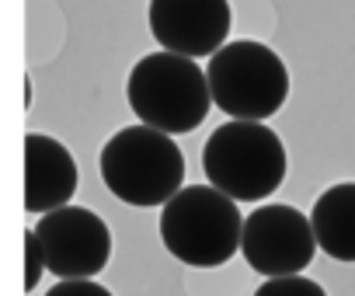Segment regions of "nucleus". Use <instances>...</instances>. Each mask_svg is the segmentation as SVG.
<instances>
[{"label": "nucleus", "instance_id": "7", "mask_svg": "<svg viewBox=\"0 0 355 296\" xmlns=\"http://www.w3.org/2000/svg\"><path fill=\"white\" fill-rule=\"evenodd\" d=\"M35 237L42 244L46 268L56 279H94L112 258L108 223L84 206H63L39 216Z\"/></svg>", "mask_w": 355, "mask_h": 296}, {"label": "nucleus", "instance_id": "3", "mask_svg": "<svg viewBox=\"0 0 355 296\" xmlns=\"http://www.w3.org/2000/svg\"><path fill=\"white\" fill-rule=\"evenodd\" d=\"M286 146L261 122L230 119L202 146V171L213 189L234 202H258L286 182Z\"/></svg>", "mask_w": 355, "mask_h": 296}, {"label": "nucleus", "instance_id": "11", "mask_svg": "<svg viewBox=\"0 0 355 296\" xmlns=\"http://www.w3.org/2000/svg\"><path fill=\"white\" fill-rule=\"evenodd\" d=\"M254 296H327L320 282L303 279V275H279V279H265Z\"/></svg>", "mask_w": 355, "mask_h": 296}, {"label": "nucleus", "instance_id": "8", "mask_svg": "<svg viewBox=\"0 0 355 296\" xmlns=\"http://www.w3.org/2000/svg\"><path fill=\"white\" fill-rule=\"evenodd\" d=\"M230 0H150V32L167 53L216 56L230 35Z\"/></svg>", "mask_w": 355, "mask_h": 296}, {"label": "nucleus", "instance_id": "4", "mask_svg": "<svg viewBox=\"0 0 355 296\" xmlns=\"http://www.w3.org/2000/svg\"><path fill=\"white\" fill-rule=\"evenodd\" d=\"M160 241L178 261L192 268H216L237 254L244 241V216L220 189L189 185L164 206Z\"/></svg>", "mask_w": 355, "mask_h": 296}, {"label": "nucleus", "instance_id": "5", "mask_svg": "<svg viewBox=\"0 0 355 296\" xmlns=\"http://www.w3.org/2000/svg\"><path fill=\"white\" fill-rule=\"evenodd\" d=\"M213 105L230 119L261 122L275 115L289 98V70L282 56L261 42H227L206 67Z\"/></svg>", "mask_w": 355, "mask_h": 296}, {"label": "nucleus", "instance_id": "9", "mask_svg": "<svg viewBox=\"0 0 355 296\" xmlns=\"http://www.w3.org/2000/svg\"><path fill=\"white\" fill-rule=\"evenodd\" d=\"M77 192V161L70 150L46 136L28 132L25 136V206L28 213H53L63 209Z\"/></svg>", "mask_w": 355, "mask_h": 296}, {"label": "nucleus", "instance_id": "1", "mask_svg": "<svg viewBox=\"0 0 355 296\" xmlns=\"http://www.w3.org/2000/svg\"><path fill=\"white\" fill-rule=\"evenodd\" d=\"M101 182L129 206H167L185 182V157L178 143L153 125H125L101 146Z\"/></svg>", "mask_w": 355, "mask_h": 296}, {"label": "nucleus", "instance_id": "2", "mask_svg": "<svg viewBox=\"0 0 355 296\" xmlns=\"http://www.w3.org/2000/svg\"><path fill=\"white\" fill-rule=\"evenodd\" d=\"M125 98L143 125H153L167 136L192 132L196 125H202L213 105L206 70H199L196 60L167 49L143 56L129 70Z\"/></svg>", "mask_w": 355, "mask_h": 296}, {"label": "nucleus", "instance_id": "10", "mask_svg": "<svg viewBox=\"0 0 355 296\" xmlns=\"http://www.w3.org/2000/svg\"><path fill=\"white\" fill-rule=\"evenodd\" d=\"M317 244L338 261H355V182L331 185L310 213Z\"/></svg>", "mask_w": 355, "mask_h": 296}, {"label": "nucleus", "instance_id": "12", "mask_svg": "<svg viewBox=\"0 0 355 296\" xmlns=\"http://www.w3.org/2000/svg\"><path fill=\"white\" fill-rule=\"evenodd\" d=\"M42 272H49L46 268V254H42V244H39L35 230H28L25 234V289H35Z\"/></svg>", "mask_w": 355, "mask_h": 296}, {"label": "nucleus", "instance_id": "6", "mask_svg": "<svg viewBox=\"0 0 355 296\" xmlns=\"http://www.w3.org/2000/svg\"><path fill=\"white\" fill-rule=\"evenodd\" d=\"M317 234L313 223L306 220V213H300L296 206L286 202H272L254 209L244 220V241L241 251L248 258V265L268 279L279 275H300L313 254H317Z\"/></svg>", "mask_w": 355, "mask_h": 296}, {"label": "nucleus", "instance_id": "13", "mask_svg": "<svg viewBox=\"0 0 355 296\" xmlns=\"http://www.w3.org/2000/svg\"><path fill=\"white\" fill-rule=\"evenodd\" d=\"M46 296H112V289H105L94 279H60Z\"/></svg>", "mask_w": 355, "mask_h": 296}]
</instances>
